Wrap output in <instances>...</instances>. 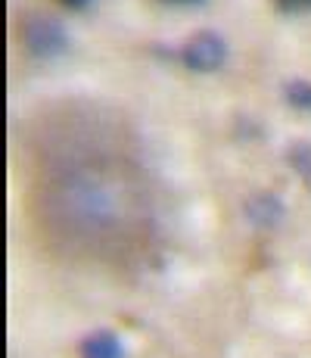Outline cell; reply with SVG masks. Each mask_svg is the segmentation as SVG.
Returning <instances> with one entry per match:
<instances>
[{
    "instance_id": "7",
    "label": "cell",
    "mask_w": 311,
    "mask_h": 358,
    "mask_svg": "<svg viewBox=\"0 0 311 358\" xmlns=\"http://www.w3.org/2000/svg\"><path fill=\"white\" fill-rule=\"evenodd\" d=\"M162 3H175V6H190V3H203V0H162Z\"/></svg>"
},
{
    "instance_id": "3",
    "label": "cell",
    "mask_w": 311,
    "mask_h": 358,
    "mask_svg": "<svg viewBox=\"0 0 311 358\" xmlns=\"http://www.w3.org/2000/svg\"><path fill=\"white\" fill-rule=\"evenodd\" d=\"M81 355L85 358H124V346L115 334L96 330L85 343H81Z\"/></svg>"
},
{
    "instance_id": "6",
    "label": "cell",
    "mask_w": 311,
    "mask_h": 358,
    "mask_svg": "<svg viewBox=\"0 0 311 358\" xmlns=\"http://www.w3.org/2000/svg\"><path fill=\"white\" fill-rule=\"evenodd\" d=\"M66 10H87V6L94 3V0H59Z\"/></svg>"
},
{
    "instance_id": "2",
    "label": "cell",
    "mask_w": 311,
    "mask_h": 358,
    "mask_svg": "<svg viewBox=\"0 0 311 358\" xmlns=\"http://www.w3.org/2000/svg\"><path fill=\"white\" fill-rule=\"evenodd\" d=\"M227 59V44L215 31H199L193 34L181 50V63L190 72H215Z\"/></svg>"
},
{
    "instance_id": "5",
    "label": "cell",
    "mask_w": 311,
    "mask_h": 358,
    "mask_svg": "<svg viewBox=\"0 0 311 358\" xmlns=\"http://www.w3.org/2000/svg\"><path fill=\"white\" fill-rule=\"evenodd\" d=\"M280 10L287 13H302V10H311V0H277Z\"/></svg>"
},
{
    "instance_id": "4",
    "label": "cell",
    "mask_w": 311,
    "mask_h": 358,
    "mask_svg": "<svg viewBox=\"0 0 311 358\" xmlns=\"http://www.w3.org/2000/svg\"><path fill=\"white\" fill-rule=\"evenodd\" d=\"M283 97H287V103L293 109L308 113V109H311V81H302V78L289 81V85L283 87Z\"/></svg>"
},
{
    "instance_id": "1",
    "label": "cell",
    "mask_w": 311,
    "mask_h": 358,
    "mask_svg": "<svg viewBox=\"0 0 311 358\" xmlns=\"http://www.w3.org/2000/svg\"><path fill=\"white\" fill-rule=\"evenodd\" d=\"M19 38L22 47L38 59H53L68 50V31L59 19L44 16V13H29L19 22Z\"/></svg>"
}]
</instances>
